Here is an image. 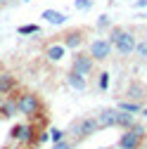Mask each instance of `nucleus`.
<instances>
[{
	"mask_svg": "<svg viewBox=\"0 0 147 149\" xmlns=\"http://www.w3.org/2000/svg\"><path fill=\"white\" fill-rule=\"evenodd\" d=\"M109 43L114 45V50L121 54V57H128V54H133L135 52V43H138V38L128 31V29H123V26H112L109 29Z\"/></svg>",
	"mask_w": 147,
	"mask_h": 149,
	"instance_id": "obj_1",
	"label": "nucleus"
},
{
	"mask_svg": "<svg viewBox=\"0 0 147 149\" xmlns=\"http://www.w3.org/2000/svg\"><path fill=\"white\" fill-rule=\"evenodd\" d=\"M17 107H19V114L29 121H36L43 116V100L31 90H24L17 95Z\"/></svg>",
	"mask_w": 147,
	"mask_h": 149,
	"instance_id": "obj_2",
	"label": "nucleus"
},
{
	"mask_svg": "<svg viewBox=\"0 0 147 149\" xmlns=\"http://www.w3.org/2000/svg\"><path fill=\"white\" fill-rule=\"evenodd\" d=\"M10 140H14L17 144H22V147H33L36 142H38V128H36L33 121L17 123L10 130Z\"/></svg>",
	"mask_w": 147,
	"mask_h": 149,
	"instance_id": "obj_3",
	"label": "nucleus"
},
{
	"mask_svg": "<svg viewBox=\"0 0 147 149\" xmlns=\"http://www.w3.org/2000/svg\"><path fill=\"white\" fill-rule=\"evenodd\" d=\"M145 133H147V130H145L140 123H133L128 130L121 133V137H119V149H140V147H142V140H145Z\"/></svg>",
	"mask_w": 147,
	"mask_h": 149,
	"instance_id": "obj_4",
	"label": "nucleus"
},
{
	"mask_svg": "<svg viewBox=\"0 0 147 149\" xmlns=\"http://www.w3.org/2000/svg\"><path fill=\"white\" fill-rule=\"evenodd\" d=\"M97 130H102V128H100V123H97V118H95V116H85V118H81V121L74 123L69 133L76 137V142H78V140H83V137L95 135Z\"/></svg>",
	"mask_w": 147,
	"mask_h": 149,
	"instance_id": "obj_5",
	"label": "nucleus"
},
{
	"mask_svg": "<svg viewBox=\"0 0 147 149\" xmlns=\"http://www.w3.org/2000/svg\"><path fill=\"white\" fill-rule=\"evenodd\" d=\"M114 52V45L109 43V38H93L88 43V54L95 62H107Z\"/></svg>",
	"mask_w": 147,
	"mask_h": 149,
	"instance_id": "obj_6",
	"label": "nucleus"
},
{
	"mask_svg": "<svg viewBox=\"0 0 147 149\" xmlns=\"http://www.w3.org/2000/svg\"><path fill=\"white\" fill-rule=\"evenodd\" d=\"M95 59L93 57H90V54L88 52H76V54H74V57H71V71H76V73H81V76H90V73H93L95 71Z\"/></svg>",
	"mask_w": 147,
	"mask_h": 149,
	"instance_id": "obj_7",
	"label": "nucleus"
},
{
	"mask_svg": "<svg viewBox=\"0 0 147 149\" xmlns=\"http://www.w3.org/2000/svg\"><path fill=\"white\" fill-rule=\"evenodd\" d=\"M83 43H85V31L83 29H71V31H66L62 36V45L66 50H76L78 52L83 47Z\"/></svg>",
	"mask_w": 147,
	"mask_h": 149,
	"instance_id": "obj_8",
	"label": "nucleus"
},
{
	"mask_svg": "<svg viewBox=\"0 0 147 149\" xmlns=\"http://www.w3.org/2000/svg\"><path fill=\"white\" fill-rule=\"evenodd\" d=\"M123 100H131V102H138V104H142V102L147 100V88H145L142 83L133 81L131 85L126 88V97H123Z\"/></svg>",
	"mask_w": 147,
	"mask_h": 149,
	"instance_id": "obj_9",
	"label": "nucleus"
},
{
	"mask_svg": "<svg viewBox=\"0 0 147 149\" xmlns=\"http://www.w3.org/2000/svg\"><path fill=\"white\" fill-rule=\"evenodd\" d=\"M19 116V107H17V95H5L0 104V118H14Z\"/></svg>",
	"mask_w": 147,
	"mask_h": 149,
	"instance_id": "obj_10",
	"label": "nucleus"
},
{
	"mask_svg": "<svg viewBox=\"0 0 147 149\" xmlns=\"http://www.w3.org/2000/svg\"><path fill=\"white\" fill-rule=\"evenodd\" d=\"M45 57H48V62H52V64L62 62V59L66 57V47L62 45V40H60V43H50V45L45 47Z\"/></svg>",
	"mask_w": 147,
	"mask_h": 149,
	"instance_id": "obj_11",
	"label": "nucleus"
},
{
	"mask_svg": "<svg viewBox=\"0 0 147 149\" xmlns=\"http://www.w3.org/2000/svg\"><path fill=\"white\" fill-rule=\"evenodd\" d=\"M66 85H69L71 90H76V92H85V90H88V78L69 69V73H66Z\"/></svg>",
	"mask_w": 147,
	"mask_h": 149,
	"instance_id": "obj_12",
	"label": "nucleus"
},
{
	"mask_svg": "<svg viewBox=\"0 0 147 149\" xmlns=\"http://www.w3.org/2000/svg\"><path fill=\"white\" fill-rule=\"evenodd\" d=\"M41 19H45V22H48V24H52V26H62V24H66L69 17H66L64 12H60V10L48 7V10H43V12H41Z\"/></svg>",
	"mask_w": 147,
	"mask_h": 149,
	"instance_id": "obj_13",
	"label": "nucleus"
},
{
	"mask_svg": "<svg viewBox=\"0 0 147 149\" xmlns=\"http://www.w3.org/2000/svg\"><path fill=\"white\" fill-rule=\"evenodd\" d=\"M14 90H17V78H14V73L0 71V92H3V95H12Z\"/></svg>",
	"mask_w": 147,
	"mask_h": 149,
	"instance_id": "obj_14",
	"label": "nucleus"
},
{
	"mask_svg": "<svg viewBox=\"0 0 147 149\" xmlns=\"http://www.w3.org/2000/svg\"><path fill=\"white\" fill-rule=\"evenodd\" d=\"M95 118L100 128H116V109H102Z\"/></svg>",
	"mask_w": 147,
	"mask_h": 149,
	"instance_id": "obj_15",
	"label": "nucleus"
},
{
	"mask_svg": "<svg viewBox=\"0 0 147 149\" xmlns=\"http://www.w3.org/2000/svg\"><path fill=\"white\" fill-rule=\"evenodd\" d=\"M135 123V116L133 114H128V111H121V109H116V128H123V130H128Z\"/></svg>",
	"mask_w": 147,
	"mask_h": 149,
	"instance_id": "obj_16",
	"label": "nucleus"
},
{
	"mask_svg": "<svg viewBox=\"0 0 147 149\" xmlns=\"http://www.w3.org/2000/svg\"><path fill=\"white\" fill-rule=\"evenodd\" d=\"M116 109H121V111H128V114H140V111H142V104H138V102H131V100H121V102L116 104Z\"/></svg>",
	"mask_w": 147,
	"mask_h": 149,
	"instance_id": "obj_17",
	"label": "nucleus"
},
{
	"mask_svg": "<svg viewBox=\"0 0 147 149\" xmlns=\"http://www.w3.org/2000/svg\"><path fill=\"white\" fill-rule=\"evenodd\" d=\"M17 33H19V36H38L41 26L38 24H22L19 29H17Z\"/></svg>",
	"mask_w": 147,
	"mask_h": 149,
	"instance_id": "obj_18",
	"label": "nucleus"
},
{
	"mask_svg": "<svg viewBox=\"0 0 147 149\" xmlns=\"http://www.w3.org/2000/svg\"><path fill=\"white\" fill-rule=\"evenodd\" d=\"M109 83H112V76H109L107 71H100V73H97V90L107 92V90H109Z\"/></svg>",
	"mask_w": 147,
	"mask_h": 149,
	"instance_id": "obj_19",
	"label": "nucleus"
},
{
	"mask_svg": "<svg viewBox=\"0 0 147 149\" xmlns=\"http://www.w3.org/2000/svg\"><path fill=\"white\" fill-rule=\"evenodd\" d=\"M62 140H66V130H62V128H50V142L55 144V142H62Z\"/></svg>",
	"mask_w": 147,
	"mask_h": 149,
	"instance_id": "obj_20",
	"label": "nucleus"
},
{
	"mask_svg": "<svg viewBox=\"0 0 147 149\" xmlns=\"http://www.w3.org/2000/svg\"><path fill=\"white\" fill-rule=\"evenodd\" d=\"M133 54H138L140 59H147V38H142V40L135 43V52Z\"/></svg>",
	"mask_w": 147,
	"mask_h": 149,
	"instance_id": "obj_21",
	"label": "nucleus"
},
{
	"mask_svg": "<svg viewBox=\"0 0 147 149\" xmlns=\"http://www.w3.org/2000/svg\"><path fill=\"white\" fill-rule=\"evenodd\" d=\"M74 7H76L78 12H88L90 7H93V0H74Z\"/></svg>",
	"mask_w": 147,
	"mask_h": 149,
	"instance_id": "obj_22",
	"label": "nucleus"
},
{
	"mask_svg": "<svg viewBox=\"0 0 147 149\" xmlns=\"http://www.w3.org/2000/svg\"><path fill=\"white\" fill-rule=\"evenodd\" d=\"M97 29H112V22H109L107 14H100L97 17Z\"/></svg>",
	"mask_w": 147,
	"mask_h": 149,
	"instance_id": "obj_23",
	"label": "nucleus"
},
{
	"mask_svg": "<svg viewBox=\"0 0 147 149\" xmlns=\"http://www.w3.org/2000/svg\"><path fill=\"white\" fill-rule=\"evenodd\" d=\"M74 144H76V142L62 140V142H55V144H52V149H74Z\"/></svg>",
	"mask_w": 147,
	"mask_h": 149,
	"instance_id": "obj_24",
	"label": "nucleus"
},
{
	"mask_svg": "<svg viewBox=\"0 0 147 149\" xmlns=\"http://www.w3.org/2000/svg\"><path fill=\"white\" fill-rule=\"evenodd\" d=\"M38 142H41V144L50 142V130H48V133H38Z\"/></svg>",
	"mask_w": 147,
	"mask_h": 149,
	"instance_id": "obj_25",
	"label": "nucleus"
},
{
	"mask_svg": "<svg viewBox=\"0 0 147 149\" xmlns=\"http://www.w3.org/2000/svg\"><path fill=\"white\" fill-rule=\"evenodd\" d=\"M133 5H135L138 10H145V7H147V0H135V3H133Z\"/></svg>",
	"mask_w": 147,
	"mask_h": 149,
	"instance_id": "obj_26",
	"label": "nucleus"
},
{
	"mask_svg": "<svg viewBox=\"0 0 147 149\" xmlns=\"http://www.w3.org/2000/svg\"><path fill=\"white\" fill-rule=\"evenodd\" d=\"M3 149H29V147H22V144H10V147H3Z\"/></svg>",
	"mask_w": 147,
	"mask_h": 149,
	"instance_id": "obj_27",
	"label": "nucleus"
},
{
	"mask_svg": "<svg viewBox=\"0 0 147 149\" xmlns=\"http://www.w3.org/2000/svg\"><path fill=\"white\" fill-rule=\"evenodd\" d=\"M140 114H142V116L147 118V107H145V104H142V111H140Z\"/></svg>",
	"mask_w": 147,
	"mask_h": 149,
	"instance_id": "obj_28",
	"label": "nucleus"
},
{
	"mask_svg": "<svg viewBox=\"0 0 147 149\" xmlns=\"http://www.w3.org/2000/svg\"><path fill=\"white\" fill-rule=\"evenodd\" d=\"M10 3V0H0V7H3V5H7Z\"/></svg>",
	"mask_w": 147,
	"mask_h": 149,
	"instance_id": "obj_29",
	"label": "nucleus"
},
{
	"mask_svg": "<svg viewBox=\"0 0 147 149\" xmlns=\"http://www.w3.org/2000/svg\"><path fill=\"white\" fill-rule=\"evenodd\" d=\"M3 100H5V95H3V92H0V104H3Z\"/></svg>",
	"mask_w": 147,
	"mask_h": 149,
	"instance_id": "obj_30",
	"label": "nucleus"
},
{
	"mask_svg": "<svg viewBox=\"0 0 147 149\" xmlns=\"http://www.w3.org/2000/svg\"><path fill=\"white\" fill-rule=\"evenodd\" d=\"M22 3H31V0H22Z\"/></svg>",
	"mask_w": 147,
	"mask_h": 149,
	"instance_id": "obj_31",
	"label": "nucleus"
},
{
	"mask_svg": "<svg viewBox=\"0 0 147 149\" xmlns=\"http://www.w3.org/2000/svg\"><path fill=\"white\" fill-rule=\"evenodd\" d=\"M102 149H107V147H102Z\"/></svg>",
	"mask_w": 147,
	"mask_h": 149,
	"instance_id": "obj_32",
	"label": "nucleus"
}]
</instances>
